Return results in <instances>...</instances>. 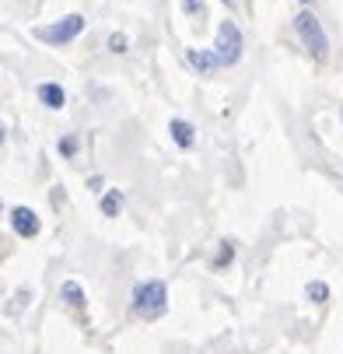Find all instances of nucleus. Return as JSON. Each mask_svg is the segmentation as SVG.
I'll return each instance as SVG.
<instances>
[{"mask_svg": "<svg viewBox=\"0 0 343 354\" xmlns=\"http://www.w3.org/2000/svg\"><path fill=\"white\" fill-rule=\"evenodd\" d=\"M130 309L133 316L140 319H158L165 309H168V291L161 281H140L133 288V298H130Z\"/></svg>", "mask_w": 343, "mask_h": 354, "instance_id": "1", "label": "nucleus"}, {"mask_svg": "<svg viewBox=\"0 0 343 354\" xmlns=\"http://www.w3.org/2000/svg\"><path fill=\"white\" fill-rule=\"evenodd\" d=\"M294 32L302 35L305 49H308V53H312L315 60H326V53H329V39H326L322 21H319L312 11H302L298 18H294Z\"/></svg>", "mask_w": 343, "mask_h": 354, "instance_id": "2", "label": "nucleus"}, {"mask_svg": "<svg viewBox=\"0 0 343 354\" xmlns=\"http://www.w3.org/2000/svg\"><path fill=\"white\" fill-rule=\"evenodd\" d=\"M210 53H214L217 67H235V64L242 60V28H238L235 21H221Z\"/></svg>", "mask_w": 343, "mask_h": 354, "instance_id": "3", "label": "nucleus"}, {"mask_svg": "<svg viewBox=\"0 0 343 354\" xmlns=\"http://www.w3.org/2000/svg\"><path fill=\"white\" fill-rule=\"evenodd\" d=\"M81 32H84V18H81V15H67V18L53 21V25H42V28H35V39H42V42H53V46H63V42H74Z\"/></svg>", "mask_w": 343, "mask_h": 354, "instance_id": "4", "label": "nucleus"}, {"mask_svg": "<svg viewBox=\"0 0 343 354\" xmlns=\"http://www.w3.org/2000/svg\"><path fill=\"white\" fill-rule=\"evenodd\" d=\"M11 225H14V232H18L21 239L39 235V214H35L32 207H14V211H11Z\"/></svg>", "mask_w": 343, "mask_h": 354, "instance_id": "5", "label": "nucleus"}, {"mask_svg": "<svg viewBox=\"0 0 343 354\" xmlns=\"http://www.w3.org/2000/svg\"><path fill=\"white\" fill-rule=\"evenodd\" d=\"M168 133H172V140H175L179 147H193V140H196V130H193L189 120H172V123H168Z\"/></svg>", "mask_w": 343, "mask_h": 354, "instance_id": "6", "label": "nucleus"}, {"mask_svg": "<svg viewBox=\"0 0 343 354\" xmlns=\"http://www.w3.org/2000/svg\"><path fill=\"white\" fill-rule=\"evenodd\" d=\"M186 60H189V67H196L200 74H210V71L217 67V60H214L210 49H186Z\"/></svg>", "mask_w": 343, "mask_h": 354, "instance_id": "7", "label": "nucleus"}, {"mask_svg": "<svg viewBox=\"0 0 343 354\" xmlns=\"http://www.w3.org/2000/svg\"><path fill=\"white\" fill-rule=\"evenodd\" d=\"M39 98L49 109H63V102H67V95H63L60 84H39Z\"/></svg>", "mask_w": 343, "mask_h": 354, "instance_id": "8", "label": "nucleus"}, {"mask_svg": "<svg viewBox=\"0 0 343 354\" xmlns=\"http://www.w3.org/2000/svg\"><path fill=\"white\" fill-rule=\"evenodd\" d=\"M60 295H63V301H67V306H74V309H84V291H81V284H77V281H67V284L60 288Z\"/></svg>", "mask_w": 343, "mask_h": 354, "instance_id": "9", "label": "nucleus"}, {"mask_svg": "<svg viewBox=\"0 0 343 354\" xmlns=\"http://www.w3.org/2000/svg\"><path fill=\"white\" fill-rule=\"evenodd\" d=\"M119 211H123V193H119V189H109V193L102 196V214H106V218H116Z\"/></svg>", "mask_w": 343, "mask_h": 354, "instance_id": "10", "label": "nucleus"}, {"mask_svg": "<svg viewBox=\"0 0 343 354\" xmlns=\"http://www.w3.org/2000/svg\"><path fill=\"white\" fill-rule=\"evenodd\" d=\"M305 295H308L312 301H326V298H329V288H326L322 281H312V284L305 288Z\"/></svg>", "mask_w": 343, "mask_h": 354, "instance_id": "11", "label": "nucleus"}, {"mask_svg": "<svg viewBox=\"0 0 343 354\" xmlns=\"http://www.w3.org/2000/svg\"><path fill=\"white\" fill-rule=\"evenodd\" d=\"M231 260H235V245H231V242H221V252H217L214 267H224V263H231Z\"/></svg>", "mask_w": 343, "mask_h": 354, "instance_id": "12", "label": "nucleus"}, {"mask_svg": "<svg viewBox=\"0 0 343 354\" xmlns=\"http://www.w3.org/2000/svg\"><path fill=\"white\" fill-rule=\"evenodd\" d=\"M126 46H130V39L123 32H112L109 35V49H112V53H126Z\"/></svg>", "mask_w": 343, "mask_h": 354, "instance_id": "13", "label": "nucleus"}, {"mask_svg": "<svg viewBox=\"0 0 343 354\" xmlns=\"http://www.w3.org/2000/svg\"><path fill=\"white\" fill-rule=\"evenodd\" d=\"M182 15H204V0H182Z\"/></svg>", "mask_w": 343, "mask_h": 354, "instance_id": "14", "label": "nucleus"}, {"mask_svg": "<svg viewBox=\"0 0 343 354\" xmlns=\"http://www.w3.org/2000/svg\"><path fill=\"white\" fill-rule=\"evenodd\" d=\"M74 151H77V137H63V140H60V155H67V158H70Z\"/></svg>", "mask_w": 343, "mask_h": 354, "instance_id": "15", "label": "nucleus"}, {"mask_svg": "<svg viewBox=\"0 0 343 354\" xmlns=\"http://www.w3.org/2000/svg\"><path fill=\"white\" fill-rule=\"evenodd\" d=\"M4 140H8V127H4V123H0V144H4Z\"/></svg>", "mask_w": 343, "mask_h": 354, "instance_id": "16", "label": "nucleus"}, {"mask_svg": "<svg viewBox=\"0 0 343 354\" xmlns=\"http://www.w3.org/2000/svg\"><path fill=\"white\" fill-rule=\"evenodd\" d=\"M298 4H312V0H298Z\"/></svg>", "mask_w": 343, "mask_h": 354, "instance_id": "17", "label": "nucleus"}, {"mask_svg": "<svg viewBox=\"0 0 343 354\" xmlns=\"http://www.w3.org/2000/svg\"><path fill=\"white\" fill-rule=\"evenodd\" d=\"M224 4H228V8H231V0H224Z\"/></svg>", "mask_w": 343, "mask_h": 354, "instance_id": "18", "label": "nucleus"}]
</instances>
